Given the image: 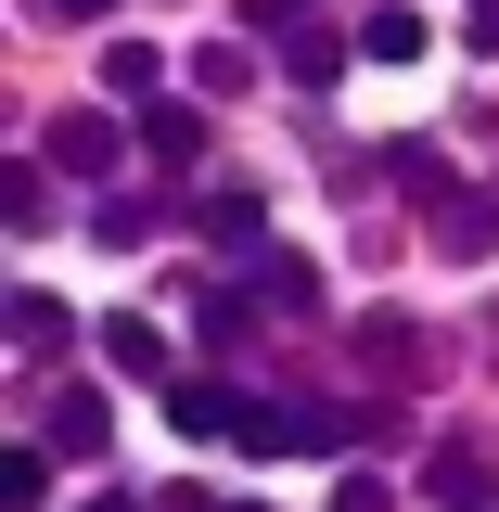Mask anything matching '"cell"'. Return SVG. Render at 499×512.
Here are the masks:
<instances>
[{
    "mask_svg": "<svg viewBox=\"0 0 499 512\" xmlns=\"http://www.w3.org/2000/svg\"><path fill=\"white\" fill-rule=\"evenodd\" d=\"M154 77H167V52H154V39H103V90L154 103Z\"/></svg>",
    "mask_w": 499,
    "mask_h": 512,
    "instance_id": "cell-8",
    "label": "cell"
},
{
    "mask_svg": "<svg viewBox=\"0 0 499 512\" xmlns=\"http://www.w3.org/2000/svg\"><path fill=\"white\" fill-rule=\"evenodd\" d=\"M103 359H116V372H167V333H154V320H103Z\"/></svg>",
    "mask_w": 499,
    "mask_h": 512,
    "instance_id": "cell-11",
    "label": "cell"
},
{
    "mask_svg": "<svg viewBox=\"0 0 499 512\" xmlns=\"http://www.w3.org/2000/svg\"><path fill=\"white\" fill-rule=\"evenodd\" d=\"M436 231H448V256H499V192H448Z\"/></svg>",
    "mask_w": 499,
    "mask_h": 512,
    "instance_id": "cell-6",
    "label": "cell"
},
{
    "mask_svg": "<svg viewBox=\"0 0 499 512\" xmlns=\"http://www.w3.org/2000/svg\"><path fill=\"white\" fill-rule=\"evenodd\" d=\"M410 52H436V26H423V0H384L359 26V64H410Z\"/></svg>",
    "mask_w": 499,
    "mask_h": 512,
    "instance_id": "cell-4",
    "label": "cell"
},
{
    "mask_svg": "<svg viewBox=\"0 0 499 512\" xmlns=\"http://www.w3.org/2000/svg\"><path fill=\"white\" fill-rule=\"evenodd\" d=\"M256 13H295V0H256Z\"/></svg>",
    "mask_w": 499,
    "mask_h": 512,
    "instance_id": "cell-15",
    "label": "cell"
},
{
    "mask_svg": "<svg viewBox=\"0 0 499 512\" xmlns=\"http://www.w3.org/2000/svg\"><path fill=\"white\" fill-rule=\"evenodd\" d=\"M0 512H52V448H0Z\"/></svg>",
    "mask_w": 499,
    "mask_h": 512,
    "instance_id": "cell-7",
    "label": "cell"
},
{
    "mask_svg": "<svg viewBox=\"0 0 499 512\" xmlns=\"http://www.w3.org/2000/svg\"><path fill=\"white\" fill-rule=\"evenodd\" d=\"M39 448H52V461H116V410H103L90 384H64L52 410H39Z\"/></svg>",
    "mask_w": 499,
    "mask_h": 512,
    "instance_id": "cell-1",
    "label": "cell"
},
{
    "mask_svg": "<svg viewBox=\"0 0 499 512\" xmlns=\"http://www.w3.org/2000/svg\"><path fill=\"white\" fill-rule=\"evenodd\" d=\"M52 13H116V0H52Z\"/></svg>",
    "mask_w": 499,
    "mask_h": 512,
    "instance_id": "cell-14",
    "label": "cell"
},
{
    "mask_svg": "<svg viewBox=\"0 0 499 512\" xmlns=\"http://www.w3.org/2000/svg\"><path fill=\"white\" fill-rule=\"evenodd\" d=\"M167 423H180V436H244L256 410L231 397V384H167Z\"/></svg>",
    "mask_w": 499,
    "mask_h": 512,
    "instance_id": "cell-3",
    "label": "cell"
},
{
    "mask_svg": "<svg viewBox=\"0 0 499 512\" xmlns=\"http://www.w3.org/2000/svg\"><path fill=\"white\" fill-rule=\"evenodd\" d=\"M436 512H499V474H487V461H461V448H448V461H436Z\"/></svg>",
    "mask_w": 499,
    "mask_h": 512,
    "instance_id": "cell-9",
    "label": "cell"
},
{
    "mask_svg": "<svg viewBox=\"0 0 499 512\" xmlns=\"http://www.w3.org/2000/svg\"><path fill=\"white\" fill-rule=\"evenodd\" d=\"M205 231H218V244H244V256H256V192H218V205H205Z\"/></svg>",
    "mask_w": 499,
    "mask_h": 512,
    "instance_id": "cell-13",
    "label": "cell"
},
{
    "mask_svg": "<svg viewBox=\"0 0 499 512\" xmlns=\"http://www.w3.org/2000/svg\"><path fill=\"white\" fill-rule=\"evenodd\" d=\"M346 39H333V26H295V39H282V77H295V90H333V77H346Z\"/></svg>",
    "mask_w": 499,
    "mask_h": 512,
    "instance_id": "cell-5",
    "label": "cell"
},
{
    "mask_svg": "<svg viewBox=\"0 0 499 512\" xmlns=\"http://www.w3.org/2000/svg\"><path fill=\"white\" fill-rule=\"evenodd\" d=\"M141 141H154L167 167H192V141H205V116H192V103H141Z\"/></svg>",
    "mask_w": 499,
    "mask_h": 512,
    "instance_id": "cell-10",
    "label": "cell"
},
{
    "mask_svg": "<svg viewBox=\"0 0 499 512\" xmlns=\"http://www.w3.org/2000/svg\"><path fill=\"white\" fill-rule=\"evenodd\" d=\"M116 154H128V128H116V116H52V167H77V180H103Z\"/></svg>",
    "mask_w": 499,
    "mask_h": 512,
    "instance_id": "cell-2",
    "label": "cell"
},
{
    "mask_svg": "<svg viewBox=\"0 0 499 512\" xmlns=\"http://www.w3.org/2000/svg\"><path fill=\"white\" fill-rule=\"evenodd\" d=\"M64 333H77V320H64V308H52V295H39V282H26V295H13V346H39V359H52Z\"/></svg>",
    "mask_w": 499,
    "mask_h": 512,
    "instance_id": "cell-12",
    "label": "cell"
},
{
    "mask_svg": "<svg viewBox=\"0 0 499 512\" xmlns=\"http://www.w3.org/2000/svg\"><path fill=\"white\" fill-rule=\"evenodd\" d=\"M103 512H116V500H103Z\"/></svg>",
    "mask_w": 499,
    "mask_h": 512,
    "instance_id": "cell-16",
    "label": "cell"
}]
</instances>
